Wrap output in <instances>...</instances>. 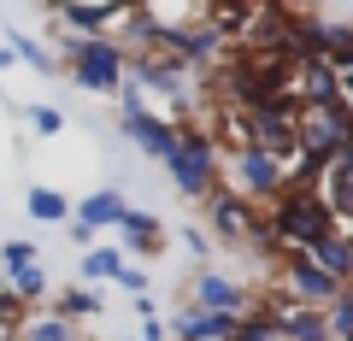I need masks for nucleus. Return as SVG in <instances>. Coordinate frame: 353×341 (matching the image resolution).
Wrapping results in <instances>:
<instances>
[{
	"instance_id": "f257e3e1",
	"label": "nucleus",
	"mask_w": 353,
	"mask_h": 341,
	"mask_svg": "<svg viewBox=\"0 0 353 341\" xmlns=\"http://www.w3.org/2000/svg\"><path fill=\"white\" fill-rule=\"evenodd\" d=\"M265 224H271V253H306L318 236L336 229V218L324 212V200H318L306 183H289V189L277 194V206L265 212Z\"/></svg>"
},
{
	"instance_id": "f03ea898",
	"label": "nucleus",
	"mask_w": 353,
	"mask_h": 341,
	"mask_svg": "<svg viewBox=\"0 0 353 341\" xmlns=\"http://www.w3.org/2000/svg\"><path fill=\"white\" fill-rule=\"evenodd\" d=\"M59 71L83 94H124V48L118 41H88V36H59Z\"/></svg>"
},
{
	"instance_id": "7ed1b4c3",
	"label": "nucleus",
	"mask_w": 353,
	"mask_h": 341,
	"mask_svg": "<svg viewBox=\"0 0 353 341\" xmlns=\"http://www.w3.org/2000/svg\"><path fill=\"white\" fill-rule=\"evenodd\" d=\"M206 236H218L224 247H236V253H265V259H277L271 253V224H265V212L259 206H248V200H236V194H206Z\"/></svg>"
},
{
	"instance_id": "20e7f679",
	"label": "nucleus",
	"mask_w": 353,
	"mask_h": 341,
	"mask_svg": "<svg viewBox=\"0 0 353 341\" xmlns=\"http://www.w3.org/2000/svg\"><path fill=\"white\" fill-rule=\"evenodd\" d=\"M165 171H171L176 194H189V200L218 194V141L201 136V130H176V147L165 159Z\"/></svg>"
},
{
	"instance_id": "39448f33",
	"label": "nucleus",
	"mask_w": 353,
	"mask_h": 341,
	"mask_svg": "<svg viewBox=\"0 0 353 341\" xmlns=\"http://www.w3.org/2000/svg\"><path fill=\"white\" fill-rule=\"evenodd\" d=\"M118 130H124L148 159H159V165L171 159V147H176V124H171V118H159L136 89H130V83H124V94H118Z\"/></svg>"
},
{
	"instance_id": "423d86ee",
	"label": "nucleus",
	"mask_w": 353,
	"mask_h": 341,
	"mask_svg": "<svg viewBox=\"0 0 353 341\" xmlns=\"http://www.w3.org/2000/svg\"><path fill=\"white\" fill-rule=\"evenodd\" d=\"M189 306L194 312H218V318H241V312H253V282H236L224 271H201L189 282Z\"/></svg>"
},
{
	"instance_id": "0eeeda50",
	"label": "nucleus",
	"mask_w": 353,
	"mask_h": 341,
	"mask_svg": "<svg viewBox=\"0 0 353 341\" xmlns=\"http://www.w3.org/2000/svg\"><path fill=\"white\" fill-rule=\"evenodd\" d=\"M236 324H241V318H218V312H194V306H183V312L165 324V335H176V341H236Z\"/></svg>"
},
{
	"instance_id": "6e6552de",
	"label": "nucleus",
	"mask_w": 353,
	"mask_h": 341,
	"mask_svg": "<svg viewBox=\"0 0 353 341\" xmlns=\"http://www.w3.org/2000/svg\"><path fill=\"white\" fill-rule=\"evenodd\" d=\"M118 253H130V259L165 253V224L153 212H124V224H118Z\"/></svg>"
},
{
	"instance_id": "1a4fd4ad",
	"label": "nucleus",
	"mask_w": 353,
	"mask_h": 341,
	"mask_svg": "<svg viewBox=\"0 0 353 341\" xmlns=\"http://www.w3.org/2000/svg\"><path fill=\"white\" fill-rule=\"evenodd\" d=\"M124 212H130V206H124V189H88L83 206H77L71 218H77L83 229L101 236V229H118V224H124Z\"/></svg>"
},
{
	"instance_id": "9d476101",
	"label": "nucleus",
	"mask_w": 353,
	"mask_h": 341,
	"mask_svg": "<svg viewBox=\"0 0 353 341\" xmlns=\"http://www.w3.org/2000/svg\"><path fill=\"white\" fill-rule=\"evenodd\" d=\"M12 341H88V335H83V324L59 318L53 306H36V312H24V324H18Z\"/></svg>"
},
{
	"instance_id": "9b49d317",
	"label": "nucleus",
	"mask_w": 353,
	"mask_h": 341,
	"mask_svg": "<svg viewBox=\"0 0 353 341\" xmlns=\"http://www.w3.org/2000/svg\"><path fill=\"white\" fill-rule=\"evenodd\" d=\"M306 259H312L318 271H330L336 282H353V241L341 236V224L330 229V236H318L312 247H306Z\"/></svg>"
},
{
	"instance_id": "f8f14e48",
	"label": "nucleus",
	"mask_w": 353,
	"mask_h": 341,
	"mask_svg": "<svg viewBox=\"0 0 353 341\" xmlns=\"http://www.w3.org/2000/svg\"><path fill=\"white\" fill-rule=\"evenodd\" d=\"M124 265H130V259L112 247V241H94V247L83 253V265H77V282H83V289H101V282H118V271H124Z\"/></svg>"
},
{
	"instance_id": "ddd939ff",
	"label": "nucleus",
	"mask_w": 353,
	"mask_h": 341,
	"mask_svg": "<svg viewBox=\"0 0 353 341\" xmlns=\"http://www.w3.org/2000/svg\"><path fill=\"white\" fill-rule=\"evenodd\" d=\"M277 329H283V341H330L324 312H312V306H283Z\"/></svg>"
},
{
	"instance_id": "4468645a",
	"label": "nucleus",
	"mask_w": 353,
	"mask_h": 341,
	"mask_svg": "<svg viewBox=\"0 0 353 341\" xmlns=\"http://www.w3.org/2000/svg\"><path fill=\"white\" fill-rule=\"evenodd\" d=\"M48 306H53L59 318H71V324H88V318H101V289H83V282H71V289H59Z\"/></svg>"
},
{
	"instance_id": "2eb2a0df",
	"label": "nucleus",
	"mask_w": 353,
	"mask_h": 341,
	"mask_svg": "<svg viewBox=\"0 0 353 341\" xmlns=\"http://www.w3.org/2000/svg\"><path fill=\"white\" fill-rule=\"evenodd\" d=\"M6 48L18 53V65H30V71H41V76H53V71H59L53 48H48V41H36L30 30H6Z\"/></svg>"
},
{
	"instance_id": "dca6fc26",
	"label": "nucleus",
	"mask_w": 353,
	"mask_h": 341,
	"mask_svg": "<svg viewBox=\"0 0 353 341\" xmlns=\"http://www.w3.org/2000/svg\"><path fill=\"white\" fill-rule=\"evenodd\" d=\"M24 206H30V218H36V224H71V200H65L59 189H48V183H36Z\"/></svg>"
},
{
	"instance_id": "f3484780",
	"label": "nucleus",
	"mask_w": 353,
	"mask_h": 341,
	"mask_svg": "<svg viewBox=\"0 0 353 341\" xmlns=\"http://www.w3.org/2000/svg\"><path fill=\"white\" fill-rule=\"evenodd\" d=\"M183 253H189L201 271H212V253H218V241L206 236V229H194V224H183Z\"/></svg>"
},
{
	"instance_id": "a211bd4d",
	"label": "nucleus",
	"mask_w": 353,
	"mask_h": 341,
	"mask_svg": "<svg viewBox=\"0 0 353 341\" xmlns=\"http://www.w3.org/2000/svg\"><path fill=\"white\" fill-rule=\"evenodd\" d=\"M18 265H41V253H36V241H0V271H18Z\"/></svg>"
},
{
	"instance_id": "6ab92c4d",
	"label": "nucleus",
	"mask_w": 353,
	"mask_h": 341,
	"mask_svg": "<svg viewBox=\"0 0 353 341\" xmlns=\"http://www.w3.org/2000/svg\"><path fill=\"white\" fill-rule=\"evenodd\" d=\"M30 130H36V136L41 141H53V136H65V112H59V106H30Z\"/></svg>"
},
{
	"instance_id": "aec40b11",
	"label": "nucleus",
	"mask_w": 353,
	"mask_h": 341,
	"mask_svg": "<svg viewBox=\"0 0 353 341\" xmlns=\"http://www.w3.org/2000/svg\"><path fill=\"white\" fill-rule=\"evenodd\" d=\"M118 289H124L130 300H141V294H148V271H141V265H124V271H118Z\"/></svg>"
},
{
	"instance_id": "412c9836",
	"label": "nucleus",
	"mask_w": 353,
	"mask_h": 341,
	"mask_svg": "<svg viewBox=\"0 0 353 341\" xmlns=\"http://www.w3.org/2000/svg\"><path fill=\"white\" fill-rule=\"evenodd\" d=\"M65 236H71V247H94V241H101V236H94V229H83V224H77V218H71V224H65Z\"/></svg>"
},
{
	"instance_id": "4be33fe9",
	"label": "nucleus",
	"mask_w": 353,
	"mask_h": 341,
	"mask_svg": "<svg viewBox=\"0 0 353 341\" xmlns=\"http://www.w3.org/2000/svg\"><path fill=\"white\" fill-rule=\"evenodd\" d=\"M12 65H18V53L6 48V41H0V71H12Z\"/></svg>"
}]
</instances>
